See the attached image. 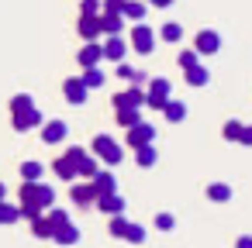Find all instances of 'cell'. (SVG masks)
<instances>
[{
    "label": "cell",
    "instance_id": "obj_12",
    "mask_svg": "<svg viewBox=\"0 0 252 248\" xmlns=\"http://www.w3.org/2000/svg\"><path fill=\"white\" fill-rule=\"evenodd\" d=\"M100 52H104V59H107V62H121V59H125V52H128V42H125L121 35H111V38L100 45Z\"/></svg>",
    "mask_w": 252,
    "mask_h": 248
},
{
    "label": "cell",
    "instance_id": "obj_29",
    "mask_svg": "<svg viewBox=\"0 0 252 248\" xmlns=\"http://www.w3.org/2000/svg\"><path fill=\"white\" fill-rule=\"evenodd\" d=\"M52 172H56L59 179H76V169H73V165L66 162V155H59V159L52 162Z\"/></svg>",
    "mask_w": 252,
    "mask_h": 248
},
{
    "label": "cell",
    "instance_id": "obj_5",
    "mask_svg": "<svg viewBox=\"0 0 252 248\" xmlns=\"http://www.w3.org/2000/svg\"><path fill=\"white\" fill-rule=\"evenodd\" d=\"M193 52H197V55H214V52H221V35H218L214 28L197 31V38H193Z\"/></svg>",
    "mask_w": 252,
    "mask_h": 248
},
{
    "label": "cell",
    "instance_id": "obj_3",
    "mask_svg": "<svg viewBox=\"0 0 252 248\" xmlns=\"http://www.w3.org/2000/svg\"><path fill=\"white\" fill-rule=\"evenodd\" d=\"M90 148H94V155H97L100 162H107V165H118V162L125 159V152H121V145H118L114 138H107V135H97Z\"/></svg>",
    "mask_w": 252,
    "mask_h": 248
},
{
    "label": "cell",
    "instance_id": "obj_7",
    "mask_svg": "<svg viewBox=\"0 0 252 248\" xmlns=\"http://www.w3.org/2000/svg\"><path fill=\"white\" fill-rule=\"evenodd\" d=\"M156 141V128L149 121H138L135 128H128V148H142V145H152Z\"/></svg>",
    "mask_w": 252,
    "mask_h": 248
},
{
    "label": "cell",
    "instance_id": "obj_43",
    "mask_svg": "<svg viewBox=\"0 0 252 248\" xmlns=\"http://www.w3.org/2000/svg\"><path fill=\"white\" fill-rule=\"evenodd\" d=\"M145 4H152V7H169L173 0H145Z\"/></svg>",
    "mask_w": 252,
    "mask_h": 248
},
{
    "label": "cell",
    "instance_id": "obj_9",
    "mask_svg": "<svg viewBox=\"0 0 252 248\" xmlns=\"http://www.w3.org/2000/svg\"><path fill=\"white\" fill-rule=\"evenodd\" d=\"M111 104H114V110H118V107H142V104H145V90H142V86H128V90L114 93Z\"/></svg>",
    "mask_w": 252,
    "mask_h": 248
},
{
    "label": "cell",
    "instance_id": "obj_18",
    "mask_svg": "<svg viewBox=\"0 0 252 248\" xmlns=\"http://www.w3.org/2000/svg\"><path fill=\"white\" fill-rule=\"evenodd\" d=\"M97 210H104V214H125V200L118 196V193H104V196H97Z\"/></svg>",
    "mask_w": 252,
    "mask_h": 248
},
{
    "label": "cell",
    "instance_id": "obj_26",
    "mask_svg": "<svg viewBox=\"0 0 252 248\" xmlns=\"http://www.w3.org/2000/svg\"><path fill=\"white\" fill-rule=\"evenodd\" d=\"M32 234H35V238H52L56 227H52V220H49L45 214H38V217L32 220Z\"/></svg>",
    "mask_w": 252,
    "mask_h": 248
},
{
    "label": "cell",
    "instance_id": "obj_2",
    "mask_svg": "<svg viewBox=\"0 0 252 248\" xmlns=\"http://www.w3.org/2000/svg\"><path fill=\"white\" fill-rule=\"evenodd\" d=\"M169 97H173V83H169L166 76H156V80H149V90H145V104H149L152 110H162Z\"/></svg>",
    "mask_w": 252,
    "mask_h": 248
},
{
    "label": "cell",
    "instance_id": "obj_10",
    "mask_svg": "<svg viewBox=\"0 0 252 248\" xmlns=\"http://www.w3.org/2000/svg\"><path fill=\"white\" fill-rule=\"evenodd\" d=\"M69 200H73L76 207H94V203H97V190H94L90 183H73V186H69Z\"/></svg>",
    "mask_w": 252,
    "mask_h": 248
},
{
    "label": "cell",
    "instance_id": "obj_23",
    "mask_svg": "<svg viewBox=\"0 0 252 248\" xmlns=\"http://www.w3.org/2000/svg\"><path fill=\"white\" fill-rule=\"evenodd\" d=\"M118 76L128 80V83H135V86H145V83H149V76H145L142 69H131V66H125V62H118Z\"/></svg>",
    "mask_w": 252,
    "mask_h": 248
},
{
    "label": "cell",
    "instance_id": "obj_38",
    "mask_svg": "<svg viewBox=\"0 0 252 248\" xmlns=\"http://www.w3.org/2000/svg\"><path fill=\"white\" fill-rule=\"evenodd\" d=\"M156 227H159V231H173V227H176V217H173V214H156Z\"/></svg>",
    "mask_w": 252,
    "mask_h": 248
},
{
    "label": "cell",
    "instance_id": "obj_33",
    "mask_svg": "<svg viewBox=\"0 0 252 248\" xmlns=\"http://www.w3.org/2000/svg\"><path fill=\"white\" fill-rule=\"evenodd\" d=\"M238 135H242V121H224V128H221V138L224 141H238Z\"/></svg>",
    "mask_w": 252,
    "mask_h": 248
},
{
    "label": "cell",
    "instance_id": "obj_44",
    "mask_svg": "<svg viewBox=\"0 0 252 248\" xmlns=\"http://www.w3.org/2000/svg\"><path fill=\"white\" fill-rule=\"evenodd\" d=\"M0 200H4V183H0Z\"/></svg>",
    "mask_w": 252,
    "mask_h": 248
},
{
    "label": "cell",
    "instance_id": "obj_32",
    "mask_svg": "<svg viewBox=\"0 0 252 248\" xmlns=\"http://www.w3.org/2000/svg\"><path fill=\"white\" fill-rule=\"evenodd\" d=\"M28 107H35V97H32V93H18V97H11V114L28 110Z\"/></svg>",
    "mask_w": 252,
    "mask_h": 248
},
{
    "label": "cell",
    "instance_id": "obj_31",
    "mask_svg": "<svg viewBox=\"0 0 252 248\" xmlns=\"http://www.w3.org/2000/svg\"><path fill=\"white\" fill-rule=\"evenodd\" d=\"M18 220H21L18 207H11L7 200H0V224H18Z\"/></svg>",
    "mask_w": 252,
    "mask_h": 248
},
{
    "label": "cell",
    "instance_id": "obj_40",
    "mask_svg": "<svg viewBox=\"0 0 252 248\" xmlns=\"http://www.w3.org/2000/svg\"><path fill=\"white\" fill-rule=\"evenodd\" d=\"M80 14H100V0H83V4H80Z\"/></svg>",
    "mask_w": 252,
    "mask_h": 248
},
{
    "label": "cell",
    "instance_id": "obj_21",
    "mask_svg": "<svg viewBox=\"0 0 252 248\" xmlns=\"http://www.w3.org/2000/svg\"><path fill=\"white\" fill-rule=\"evenodd\" d=\"M114 121L128 131V128H135V124L142 121V114H138V107H118V110H114Z\"/></svg>",
    "mask_w": 252,
    "mask_h": 248
},
{
    "label": "cell",
    "instance_id": "obj_28",
    "mask_svg": "<svg viewBox=\"0 0 252 248\" xmlns=\"http://www.w3.org/2000/svg\"><path fill=\"white\" fill-rule=\"evenodd\" d=\"M80 80L87 83V90H97V86H104V69L90 66V69H83V76H80Z\"/></svg>",
    "mask_w": 252,
    "mask_h": 248
},
{
    "label": "cell",
    "instance_id": "obj_1",
    "mask_svg": "<svg viewBox=\"0 0 252 248\" xmlns=\"http://www.w3.org/2000/svg\"><path fill=\"white\" fill-rule=\"evenodd\" d=\"M56 203V190L49 183H38V179H25L21 183V203H18V214L25 220H35L38 214H45L49 207Z\"/></svg>",
    "mask_w": 252,
    "mask_h": 248
},
{
    "label": "cell",
    "instance_id": "obj_17",
    "mask_svg": "<svg viewBox=\"0 0 252 248\" xmlns=\"http://www.w3.org/2000/svg\"><path fill=\"white\" fill-rule=\"evenodd\" d=\"M183 80H187L190 86H207V83H211V69L197 62V66H190V69H183Z\"/></svg>",
    "mask_w": 252,
    "mask_h": 248
},
{
    "label": "cell",
    "instance_id": "obj_36",
    "mask_svg": "<svg viewBox=\"0 0 252 248\" xmlns=\"http://www.w3.org/2000/svg\"><path fill=\"white\" fill-rule=\"evenodd\" d=\"M149 234H145V227L142 224H128V231H125V241H131V245H142Z\"/></svg>",
    "mask_w": 252,
    "mask_h": 248
},
{
    "label": "cell",
    "instance_id": "obj_15",
    "mask_svg": "<svg viewBox=\"0 0 252 248\" xmlns=\"http://www.w3.org/2000/svg\"><path fill=\"white\" fill-rule=\"evenodd\" d=\"M80 69H90V66H100L104 62V52H100V42H87L83 49H80Z\"/></svg>",
    "mask_w": 252,
    "mask_h": 248
},
{
    "label": "cell",
    "instance_id": "obj_6",
    "mask_svg": "<svg viewBox=\"0 0 252 248\" xmlns=\"http://www.w3.org/2000/svg\"><path fill=\"white\" fill-rule=\"evenodd\" d=\"M11 124H14V131H32V128H42V124H45V117H42V110H38V107H28V110L11 114Z\"/></svg>",
    "mask_w": 252,
    "mask_h": 248
},
{
    "label": "cell",
    "instance_id": "obj_24",
    "mask_svg": "<svg viewBox=\"0 0 252 248\" xmlns=\"http://www.w3.org/2000/svg\"><path fill=\"white\" fill-rule=\"evenodd\" d=\"M162 117H166L169 124H180V121L187 117V107H183L180 100H166V107H162Z\"/></svg>",
    "mask_w": 252,
    "mask_h": 248
},
{
    "label": "cell",
    "instance_id": "obj_37",
    "mask_svg": "<svg viewBox=\"0 0 252 248\" xmlns=\"http://www.w3.org/2000/svg\"><path fill=\"white\" fill-rule=\"evenodd\" d=\"M200 62V55L193 52V49H187V52H180V69H190V66H197Z\"/></svg>",
    "mask_w": 252,
    "mask_h": 248
},
{
    "label": "cell",
    "instance_id": "obj_35",
    "mask_svg": "<svg viewBox=\"0 0 252 248\" xmlns=\"http://www.w3.org/2000/svg\"><path fill=\"white\" fill-rule=\"evenodd\" d=\"M42 172H45L42 162H25L21 165V179H42Z\"/></svg>",
    "mask_w": 252,
    "mask_h": 248
},
{
    "label": "cell",
    "instance_id": "obj_27",
    "mask_svg": "<svg viewBox=\"0 0 252 248\" xmlns=\"http://www.w3.org/2000/svg\"><path fill=\"white\" fill-rule=\"evenodd\" d=\"M135 159H138V165H142V169H152V165H156V159H159V152H156L152 145H142V148H135Z\"/></svg>",
    "mask_w": 252,
    "mask_h": 248
},
{
    "label": "cell",
    "instance_id": "obj_25",
    "mask_svg": "<svg viewBox=\"0 0 252 248\" xmlns=\"http://www.w3.org/2000/svg\"><path fill=\"white\" fill-rule=\"evenodd\" d=\"M207 200L228 203V200H231V186H228V183H211V186H207Z\"/></svg>",
    "mask_w": 252,
    "mask_h": 248
},
{
    "label": "cell",
    "instance_id": "obj_30",
    "mask_svg": "<svg viewBox=\"0 0 252 248\" xmlns=\"http://www.w3.org/2000/svg\"><path fill=\"white\" fill-rule=\"evenodd\" d=\"M125 231H128V217H125V214H114V217H111V224H107V234L125 238Z\"/></svg>",
    "mask_w": 252,
    "mask_h": 248
},
{
    "label": "cell",
    "instance_id": "obj_4",
    "mask_svg": "<svg viewBox=\"0 0 252 248\" xmlns=\"http://www.w3.org/2000/svg\"><path fill=\"white\" fill-rule=\"evenodd\" d=\"M128 42L135 45V52H138V55H149V52L156 49V31H152L149 25H142V21H138V25L131 28V38H128Z\"/></svg>",
    "mask_w": 252,
    "mask_h": 248
},
{
    "label": "cell",
    "instance_id": "obj_39",
    "mask_svg": "<svg viewBox=\"0 0 252 248\" xmlns=\"http://www.w3.org/2000/svg\"><path fill=\"white\" fill-rule=\"evenodd\" d=\"M121 7H125V0H100L104 14H121Z\"/></svg>",
    "mask_w": 252,
    "mask_h": 248
},
{
    "label": "cell",
    "instance_id": "obj_13",
    "mask_svg": "<svg viewBox=\"0 0 252 248\" xmlns=\"http://www.w3.org/2000/svg\"><path fill=\"white\" fill-rule=\"evenodd\" d=\"M66 135H69V124H66V121H49V124H42V141H45V145H59V141H66Z\"/></svg>",
    "mask_w": 252,
    "mask_h": 248
},
{
    "label": "cell",
    "instance_id": "obj_19",
    "mask_svg": "<svg viewBox=\"0 0 252 248\" xmlns=\"http://www.w3.org/2000/svg\"><path fill=\"white\" fill-rule=\"evenodd\" d=\"M145 11H149V4L145 0H125V7H121V18H128V21H142L145 18Z\"/></svg>",
    "mask_w": 252,
    "mask_h": 248
},
{
    "label": "cell",
    "instance_id": "obj_11",
    "mask_svg": "<svg viewBox=\"0 0 252 248\" xmlns=\"http://www.w3.org/2000/svg\"><path fill=\"white\" fill-rule=\"evenodd\" d=\"M80 38L83 42H97L100 38V14H80Z\"/></svg>",
    "mask_w": 252,
    "mask_h": 248
},
{
    "label": "cell",
    "instance_id": "obj_34",
    "mask_svg": "<svg viewBox=\"0 0 252 248\" xmlns=\"http://www.w3.org/2000/svg\"><path fill=\"white\" fill-rule=\"evenodd\" d=\"M159 35H162V42H180V38H183V28H180L176 21H169V25H162Z\"/></svg>",
    "mask_w": 252,
    "mask_h": 248
},
{
    "label": "cell",
    "instance_id": "obj_22",
    "mask_svg": "<svg viewBox=\"0 0 252 248\" xmlns=\"http://www.w3.org/2000/svg\"><path fill=\"white\" fill-rule=\"evenodd\" d=\"M73 169H76V179H80V176H83V179H90V176H94V172L100 169V162H97L94 155H80Z\"/></svg>",
    "mask_w": 252,
    "mask_h": 248
},
{
    "label": "cell",
    "instance_id": "obj_41",
    "mask_svg": "<svg viewBox=\"0 0 252 248\" xmlns=\"http://www.w3.org/2000/svg\"><path fill=\"white\" fill-rule=\"evenodd\" d=\"M242 145H252V124H242V135H238Z\"/></svg>",
    "mask_w": 252,
    "mask_h": 248
},
{
    "label": "cell",
    "instance_id": "obj_42",
    "mask_svg": "<svg viewBox=\"0 0 252 248\" xmlns=\"http://www.w3.org/2000/svg\"><path fill=\"white\" fill-rule=\"evenodd\" d=\"M235 248H252V234H238V241H235Z\"/></svg>",
    "mask_w": 252,
    "mask_h": 248
},
{
    "label": "cell",
    "instance_id": "obj_14",
    "mask_svg": "<svg viewBox=\"0 0 252 248\" xmlns=\"http://www.w3.org/2000/svg\"><path fill=\"white\" fill-rule=\"evenodd\" d=\"M90 186L97 190V196H104V193H118V179H114V172H107V169H97V172L90 176Z\"/></svg>",
    "mask_w": 252,
    "mask_h": 248
},
{
    "label": "cell",
    "instance_id": "obj_8",
    "mask_svg": "<svg viewBox=\"0 0 252 248\" xmlns=\"http://www.w3.org/2000/svg\"><path fill=\"white\" fill-rule=\"evenodd\" d=\"M63 93H66V100L73 104V107H80V104H87V83L80 80V76H69L66 83H63Z\"/></svg>",
    "mask_w": 252,
    "mask_h": 248
},
{
    "label": "cell",
    "instance_id": "obj_20",
    "mask_svg": "<svg viewBox=\"0 0 252 248\" xmlns=\"http://www.w3.org/2000/svg\"><path fill=\"white\" fill-rule=\"evenodd\" d=\"M121 28H125V18L121 14H100V35H121Z\"/></svg>",
    "mask_w": 252,
    "mask_h": 248
},
{
    "label": "cell",
    "instance_id": "obj_16",
    "mask_svg": "<svg viewBox=\"0 0 252 248\" xmlns=\"http://www.w3.org/2000/svg\"><path fill=\"white\" fill-rule=\"evenodd\" d=\"M52 241H56V245H76V241H80V227H76L73 220H66V224H59V227H56Z\"/></svg>",
    "mask_w": 252,
    "mask_h": 248
}]
</instances>
